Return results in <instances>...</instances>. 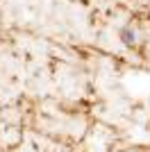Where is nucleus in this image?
<instances>
[{
    "label": "nucleus",
    "mask_w": 150,
    "mask_h": 152,
    "mask_svg": "<svg viewBox=\"0 0 150 152\" xmlns=\"http://www.w3.org/2000/svg\"><path fill=\"white\" fill-rule=\"evenodd\" d=\"M118 39H121V43H123V45H134V43H137V32L132 30L130 25H123L118 30Z\"/></svg>",
    "instance_id": "1"
}]
</instances>
